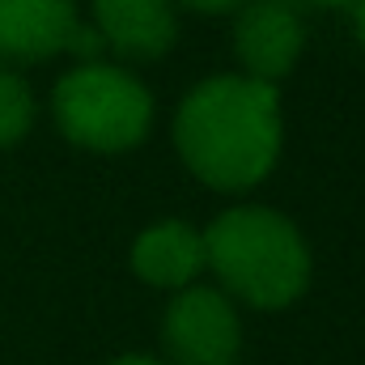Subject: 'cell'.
<instances>
[{
    "mask_svg": "<svg viewBox=\"0 0 365 365\" xmlns=\"http://www.w3.org/2000/svg\"><path fill=\"white\" fill-rule=\"evenodd\" d=\"M170 136L191 179L225 195H242L259 187L280 162V93L242 73L204 77L179 102Z\"/></svg>",
    "mask_w": 365,
    "mask_h": 365,
    "instance_id": "6da1fadb",
    "label": "cell"
},
{
    "mask_svg": "<svg viewBox=\"0 0 365 365\" xmlns=\"http://www.w3.org/2000/svg\"><path fill=\"white\" fill-rule=\"evenodd\" d=\"M208 272L230 302L284 310L310 289V247L302 230L268 204H234L204 230Z\"/></svg>",
    "mask_w": 365,
    "mask_h": 365,
    "instance_id": "7a4b0ae2",
    "label": "cell"
},
{
    "mask_svg": "<svg viewBox=\"0 0 365 365\" xmlns=\"http://www.w3.org/2000/svg\"><path fill=\"white\" fill-rule=\"evenodd\" d=\"M51 115L68 145L128 153L153 128V93L128 64L77 60L51 90Z\"/></svg>",
    "mask_w": 365,
    "mask_h": 365,
    "instance_id": "3957f363",
    "label": "cell"
},
{
    "mask_svg": "<svg viewBox=\"0 0 365 365\" xmlns=\"http://www.w3.org/2000/svg\"><path fill=\"white\" fill-rule=\"evenodd\" d=\"M102 43L77 0H0V64H43L56 56L98 60Z\"/></svg>",
    "mask_w": 365,
    "mask_h": 365,
    "instance_id": "277c9868",
    "label": "cell"
},
{
    "mask_svg": "<svg viewBox=\"0 0 365 365\" xmlns=\"http://www.w3.org/2000/svg\"><path fill=\"white\" fill-rule=\"evenodd\" d=\"M166 365H234L242 349L238 306L212 284H187L170 297L162 319Z\"/></svg>",
    "mask_w": 365,
    "mask_h": 365,
    "instance_id": "5b68a950",
    "label": "cell"
},
{
    "mask_svg": "<svg viewBox=\"0 0 365 365\" xmlns=\"http://www.w3.org/2000/svg\"><path fill=\"white\" fill-rule=\"evenodd\" d=\"M234 60L238 73L251 81L276 86L284 81L302 51H306V26L293 4L284 0H247L234 9Z\"/></svg>",
    "mask_w": 365,
    "mask_h": 365,
    "instance_id": "8992f818",
    "label": "cell"
},
{
    "mask_svg": "<svg viewBox=\"0 0 365 365\" xmlns=\"http://www.w3.org/2000/svg\"><path fill=\"white\" fill-rule=\"evenodd\" d=\"M93 34L128 64L166 60L179 43L175 0H93Z\"/></svg>",
    "mask_w": 365,
    "mask_h": 365,
    "instance_id": "52a82bcc",
    "label": "cell"
},
{
    "mask_svg": "<svg viewBox=\"0 0 365 365\" xmlns=\"http://www.w3.org/2000/svg\"><path fill=\"white\" fill-rule=\"evenodd\" d=\"M132 272L153 289L179 293L187 284H195L208 272V255H204V230L187 225L179 217L153 221L136 234L132 242Z\"/></svg>",
    "mask_w": 365,
    "mask_h": 365,
    "instance_id": "ba28073f",
    "label": "cell"
},
{
    "mask_svg": "<svg viewBox=\"0 0 365 365\" xmlns=\"http://www.w3.org/2000/svg\"><path fill=\"white\" fill-rule=\"evenodd\" d=\"M34 90L9 64H0V149H13L34 128Z\"/></svg>",
    "mask_w": 365,
    "mask_h": 365,
    "instance_id": "9c48e42d",
    "label": "cell"
},
{
    "mask_svg": "<svg viewBox=\"0 0 365 365\" xmlns=\"http://www.w3.org/2000/svg\"><path fill=\"white\" fill-rule=\"evenodd\" d=\"M175 4H182V9H191V13H234L238 4H247V0H175Z\"/></svg>",
    "mask_w": 365,
    "mask_h": 365,
    "instance_id": "30bf717a",
    "label": "cell"
},
{
    "mask_svg": "<svg viewBox=\"0 0 365 365\" xmlns=\"http://www.w3.org/2000/svg\"><path fill=\"white\" fill-rule=\"evenodd\" d=\"M349 9H353V30H357V43L365 47V0H353Z\"/></svg>",
    "mask_w": 365,
    "mask_h": 365,
    "instance_id": "8fae6325",
    "label": "cell"
},
{
    "mask_svg": "<svg viewBox=\"0 0 365 365\" xmlns=\"http://www.w3.org/2000/svg\"><path fill=\"white\" fill-rule=\"evenodd\" d=\"M106 365H166V361H158V357H145V353H128V357H115V361H106Z\"/></svg>",
    "mask_w": 365,
    "mask_h": 365,
    "instance_id": "7c38bea8",
    "label": "cell"
},
{
    "mask_svg": "<svg viewBox=\"0 0 365 365\" xmlns=\"http://www.w3.org/2000/svg\"><path fill=\"white\" fill-rule=\"evenodd\" d=\"M310 4H319V9H349L353 0H310Z\"/></svg>",
    "mask_w": 365,
    "mask_h": 365,
    "instance_id": "4fadbf2b",
    "label": "cell"
}]
</instances>
